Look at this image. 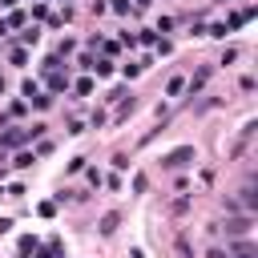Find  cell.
Returning <instances> with one entry per match:
<instances>
[{
    "label": "cell",
    "instance_id": "cell-20",
    "mask_svg": "<svg viewBox=\"0 0 258 258\" xmlns=\"http://www.w3.org/2000/svg\"><path fill=\"white\" fill-rule=\"evenodd\" d=\"M0 93H4V77H0Z\"/></svg>",
    "mask_w": 258,
    "mask_h": 258
},
{
    "label": "cell",
    "instance_id": "cell-9",
    "mask_svg": "<svg viewBox=\"0 0 258 258\" xmlns=\"http://www.w3.org/2000/svg\"><path fill=\"white\" fill-rule=\"evenodd\" d=\"M242 202H246V210H254V206H258V194H254V186H246V190H242Z\"/></svg>",
    "mask_w": 258,
    "mask_h": 258
},
{
    "label": "cell",
    "instance_id": "cell-1",
    "mask_svg": "<svg viewBox=\"0 0 258 258\" xmlns=\"http://www.w3.org/2000/svg\"><path fill=\"white\" fill-rule=\"evenodd\" d=\"M194 161H198V149H194V145H182V149H174V153L161 157V166H166V170H182V166H194Z\"/></svg>",
    "mask_w": 258,
    "mask_h": 258
},
{
    "label": "cell",
    "instance_id": "cell-18",
    "mask_svg": "<svg viewBox=\"0 0 258 258\" xmlns=\"http://www.w3.org/2000/svg\"><path fill=\"white\" fill-rule=\"evenodd\" d=\"M12 230V218H0V234H8Z\"/></svg>",
    "mask_w": 258,
    "mask_h": 258
},
{
    "label": "cell",
    "instance_id": "cell-8",
    "mask_svg": "<svg viewBox=\"0 0 258 258\" xmlns=\"http://www.w3.org/2000/svg\"><path fill=\"white\" fill-rule=\"evenodd\" d=\"M117 222H121L117 214H105V218H101V234H113V230H117Z\"/></svg>",
    "mask_w": 258,
    "mask_h": 258
},
{
    "label": "cell",
    "instance_id": "cell-5",
    "mask_svg": "<svg viewBox=\"0 0 258 258\" xmlns=\"http://www.w3.org/2000/svg\"><path fill=\"white\" fill-rule=\"evenodd\" d=\"M49 89H53V93H61V89H69V77H64L61 69H53V73H49Z\"/></svg>",
    "mask_w": 258,
    "mask_h": 258
},
{
    "label": "cell",
    "instance_id": "cell-3",
    "mask_svg": "<svg viewBox=\"0 0 258 258\" xmlns=\"http://www.w3.org/2000/svg\"><path fill=\"white\" fill-rule=\"evenodd\" d=\"M37 246H41L37 238H32V234H24V238L16 242V254H20V258H28V254H37Z\"/></svg>",
    "mask_w": 258,
    "mask_h": 258
},
{
    "label": "cell",
    "instance_id": "cell-7",
    "mask_svg": "<svg viewBox=\"0 0 258 258\" xmlns=\"http://www.w3.org/2000/svg\"><path fill=\"white\" fill-rule=\"evenodd\" d=\"M226 230H230V234H246V230H250V218H234V222H226Z\"/></svg>",
    "mask_w": 258,
    "mask_h": 258
},
{
    "label": "cell",
    "instance_id": "cell-4",
    "mask_svg": "<svg viewBox=\"0 0 258 258\" xmlns=\"http://www.w3.org/2000/svg\"><path fill=\"white\" fill-rule=\"evenodd\" d=\"M37 258H64V250H61V238H53V242H49L45 250L37 246Z\"/></svg>",
    "mask_w": 258,
    "mask_h": 258
},
{
    "label": "cell",
    "instance_id": "cell-19",
    "mask_svg": "<svg viewBox=\"0 0 258 258\" xmlns=\"http://www.w3.org/2000/svg\"><path fill=\"white\" fill-rule=\"evenodd\" d=\"M206 258H226V250H210V254H206Z\"/></svg>",
    "mask_w": 258,
    "mask_h": 258
},
{
    "label": "cell",
    "instance_id": "cell-16",
    "mask_svg": "<svg viewBox=\"0 0 258 258\" xmlns=\"http://www.w3.org/2000/svg\"><path fill=\"white\" fill-rule=\"evenodd\" d=\"M8 61H12V64H24V61H28V53H24V49H12V57H8Z\"/></svg>",
    "mask_w": 258,
    "mask_h": 258
},
{
    "label": "cell",
    "instance_id": "cell-15",
    "mask_svg": "<svg viewBox=\"0 0 258 258\" xmlns=\"http://www.w3.org/2000/svg\"><path fill=\"white\" fill-rule=\"evenodd\" d=\"M206 77H210V69H202L198 77H194V81H190V89H202V85H206Z\"/></svg>",
    "mask_w": 258,
    "mask_h": 258
},
{
    "label": "cell",
    "instance_id": "cell-21",
    "mask_svg": "<svg viewBox=\"0 0 258 258\" xmlns=\"http://www.w3.org/2000/svg\"><path fill=\"white\" fill-rule=\"evenodd\" d=\"M4 4H8V8H12V4H16V0H4Z\"/></svg>",
    "mask_w": 258,
    "mask_h": 258
},
{
    "label": "cell",
    "instance_id": "cell-14",
    "mask_svg": "<svg viewBox=\"0 0 258 258\" xmlns=\"http://www.w3.org/2000/svg\"><path fill=\"white\" fill-rule=\"evenodd\" d=\"M37 93H41V85H37V81H24V97H28V101H32Z\"/></svg>",
    "mask_w": 258,
    "mask_h": 258
},
{
    "label": "cell",
    "instance_id": "cell-12",
    "mask_svg": "<svg viewBox=\"0 0 258 258\" xmlns=\"http://www.w3.org/2000/svg\"><path fill=\"white\" fill-rule=\"evenodd\" d=\"M182 89H186V77H174V81H170V89H166V93H170V97H178V93H182Z\"/></svg>",
    "mask_w": 258,
    "mask_h": 258
},
{
    "label": "cell",
    "instance_id": "cell-6",
    "mask_svg": "<svg viewBox=\"0 0 258 258\" xmlns=\"http://www.w3.org/2000/svg\"><path fill=\"white\" fill-rule=\"evenodd\" d=\"M226 258H258V254H254V246H250V242H234V250L226 254Z\"/></svg>",
    "mask_w": 258,
    "mask_h": 258
},
{
    "label": "cell",
    "instance_id": "cell-11",
    "mask_svg": "<svg viewBox=\"0 0 258 258\" xmlns=\"http://www.w3.org/2000/svg\"><path fill=\"white\" fill-rule=\"evenodd\" d=\"M32 161H37V157H32V153H16V161H12V166H16V170H28V166H32Z\"/></svg>",
    "mask_w": 258,
    "mask_h": 258
},
{
    "label": "cell",
    "instance_id": "cell-10",
    "mask_svg": "<svg viewBox=\"0 0 258 258\" xmlns=\"http://www.w3.org/2000/svg\"><path fill=\"white\" fill-rule=\"evenodd\" d=\"M93 73H97V77H109L113 64H109V61H93Z\"/></svg>",
    "mask_w": 258,
    "mask_h": 258
},
{
    "label": "cell",
    "instance_id": "cell-13",
    "mask_svg": "<svg viewBox=\"0 0 258 258\" xmlns=\"http://www.w3.org/2000/svg\"><path fill=\"white\" fill-rule=\"evenodd\" d=\"M32 105H37V109H49L53 97H49V93H37V97H32Z\"/></svg>",
    "mask_w": 258,
    "mask_h": 258
},
{
    "label": "cell",
    "instance_id": "cell-17",
    "mask_svg": "<svg viewBox=\"0 0 258 258\" xmlns=\"http://www.w3.org/2000/svg\"><path fill=\"white\" fill-rule=\"evenodd\" d=\"M113 12H129V0H113Z\"/></svg>",
    "mask_w": 258,
    "mask_h": 258
},
{
    "label": "cell",
    "instance_id": "cell-2",
    "mask_svg": "<svg viewBox=\"0 0 258 258\" xmlns=\"http://www.w3.org/2000/svg\"><path fill=\"white\" fill-rule=\"evenodd\" d=\"M20 141H28V129H8V133H0V145H20Z\"/></svg>",
    "mask_w": 258,
    "mask_h": 258
}]
</instances>
